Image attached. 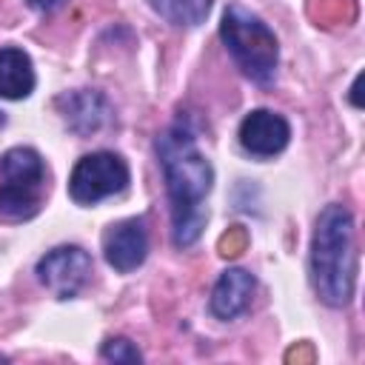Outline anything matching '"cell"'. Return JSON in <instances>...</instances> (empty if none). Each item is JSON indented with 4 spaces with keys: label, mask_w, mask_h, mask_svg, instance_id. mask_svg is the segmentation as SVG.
Masks as SVG:
<instances>
[{
    "label": "cell",
    "mask_w": 365,
    "mask_h": 365,
    "mask_svg": "<svg viewBox=\"0 0 365 365\" xmlns=\"http://www.w3.org/2000/svg\"><path fill=\"white\" fill-rule=\"evenodd\" d=\"M157 157L165 177V191L171 202V237L177 248H188L200 240L208 211L205 197L214 182L211 163L200 154L197 137L185 120H177L160 140Z\"/></svg>",
    "instance_id": "6da1fadb"
},
{
    "label": "cell",
    "mask_w": 365,
    "mask_h": 365,
    "mask_svg": "<svg viewBox=\"0 0 365 365\" xmlns=\"http://www.w3.org/2000/svg\"><path fill=\"white\" fill-rule=\"evenodd\" d=\"M311 282L317 297L331 308H345L356 285L354 217L342 202H331L317 217L311 240Z\"/></svg>",
    "instance_id": "7a4b0ae2"
},
{
    "label": "cell",
    "mask_w": 365,
    "mask_h": 365,
    "mask_svg": "<svg viewBox=\"0 0 365 365\" xmlns=\"http://www.w3.org/2000/svg\"><path fill=\"white\" fill-rule=\"evenodd\" d=\"M220 37L245 77H251L259 86H268L274 80L279 46H277L274 31L254 11H248L240 3H231L222 14Z\"/></svg>",
    "instance_id": "3957f363"
},
{
    "label": "cell",
    "mask_w": 365,
    "mask_h": 365,
    "mask_svg": "<svg viewBox=\"0 0 365 365\" xmlns=\"http://www.w3.org/2000/svg\"><path fill=\"white\" fill-rule=\"evenodd\" d=\"M46 188L43 157L29 145H14L0 157V214L29 220L40 211Z\"/></svg>",
    "instance_id": "277c9868"
},
{
    "label": "cell",
    "mask_w": 365,
    "mask_h": 365,
    "mask_svg": "<svg viewBox=\"0 0 365 365\" xmlns=\"http://www.w3.org/2000/svg\"><path fill=\"white\" fill-rule=\"evenodd\" d=\"M128 165L114 151H91L77 160L68 177V194L80 205H94L106 197L125 191L128 185Z\"/></svg>",
    "instance_id": "5b68a950"
},
{
    "label": "cell",
    "mask_w": 365,
    "mask_h": 365,
    "mask_svg": "<svg viewBox=\"0 0 365 365\" xmlns=\"http://www.w3.org/2000/svg\"><path fill=\"white\" fill-rule=\"evenodd\" d=\"M91 277V257L80 245H60L51 248L37 262V279L57 297L71 299L83 291V285Z\"/></svg>",
    "instance_id": "8992f818"
},
{
    "label": "cell",
    "mask_w": 365,
    "mask_h": 365,
    "mask_svg": "<svg viewBox=\"0 0 365 365\" xmlns=\"http://www.w3.org/2000/svg\"><path fill=\"white\" fill-rule=\"evenodd\" d=\"M103 254H106V262L120 274H128V271L140 268L148 257L145 220L131 217V220L108 225V231L103 234Z\"/></svg>",
    "instance_id": "52a82bcc"
},
{
    "label": "cell",
    "mask_w": 365,
    "mask_h": 365,
    "mask_svg": "<svg viewBox=\"0 0 365 365\" xmlns=\"http://www.w3.org/2000/svg\"><path fill=\"white\" fill-rule=\"evenodd\" d=\"M291 140V125L282 114L271 108H254L240 123V145L251 157H274Z\"/></svg>",
    "instance_id": "ba28073f"
},
{
    "label": "cell",
    "mask_w": 365,
    "mask_h": 365,
    "mask_svg": "<svg viewBox=\"0 0 365 365\" xmlns=\"http://www.w3.org/2000/svg\"><path fill=\"white\" fill-rule=\"evenodd\" d=\"M57 111L63 114L66 128L80 134V137L100 131L111 117V106H108L106 94L97 88H74V91L60 94Z\"/></svg>",
    "instance_id": "9c48e42d"
},
{
    "label": "cell",
    "mask_w": 365,
    "mask_h": 365,
    "mask_svg": "<svg viewBox=\"0 0 365 365\" xmlns=\"http://www.w3.org/2000/svg\"><path fill=\"white\" fill-rule=\"evenodd\" d=\"M254 288H257V279L248 271H242V268L222 271L211 288V299H208L211 314L217 319H237L248 308Z\"/></svg>",
    "instance_id": "30bf717a"
},
{
    "label": "cell",
    "mask_w": 365,
    "mask_h": 365,
    "mask_svg": "<svg viewBox=\"0 0 365 365\" xmlns=\"http://www.w3.org/2000/svg\"><path fill=\"white\" fill-rule=\"evenodd\" d=\"M34 83H37V77H34L31 57L17 46L0 48V97L23 100L34 91Z\"/></svg>",
    "instance_id": "8fae6325"
},
{
    "label": "cell",
    "mask_w": 365,
    "mask_h": 365,
    "mask_svg": "<svg viewBox=\"0 0 365 365\" xmlns=\"http://www.w3.org/2000/svg\"><path fill=\"white\" fill-rule=\"evenodd\" d=\"M148 6L171 26H200L211 11V0H148Z\"/></svg>",
    "instance_id": "7c38bea8"
},
{
    "label": "cell",
    "mask_w": 365,
    "mask_h": 365,
    "mask_svg": "<svg viewBox=\"0 0 365 365\" xmlns=\"http://www.w3.org/2000/svg\"><path fill=\"white\" fill-rule=\"evenodd\" d=\"M100 356L108 359V362H140L143 359V354L137 351V345L131 339H125V336L106 339L103 348H100Z\"/></svg>",
    "instance_id": "4fadbf2b"
},
{
    "label": "cell",
    "mask_w": 365,
    "mask_h": 365,
    "mask_svg": "<svg viewBox=\"0 0 365 365\" xmlns=\"http://www.w3.org/2000/svg\"><path fill=\"white\" fill-rule=\"evenodd\" d=\"M242 245H245V237H242V231H240V228L228 231V234L220 240V251H222L225 257H237V254L242 251Z\"/></svg>",
    "instance_id": "5bb4252c"
},
{
    "label": "cell",
    "mask_w": 365,
    "mask_h": 365,
    "mask_svg": "<svg viewBox=\"0 0 365 365\" xmlns=\"http://www.w3.org/2000/svg\"><path fill=\"white\" fill-rule=\"evenodd\" d=\"M29 6H34L37 11H54V9H60L66 0H26Z\"/></svg>",
    "instance_id": "9a60e30c"
},
{
    "label": "cell",
    "mask_w": 365,
    "mask_h": 365,
    "mask_svg": "<svg viewBox=\"0 0 365 365\" xmlns=\"http://www.w3.org/2000/svg\"><path fill=\"white\" fill-rule=\"evenodd\" d=\"M3 125H6V114L0 111V128H3Z\"/></svg>",
    "instance_id": "2e32d148"
}]
</instances>
